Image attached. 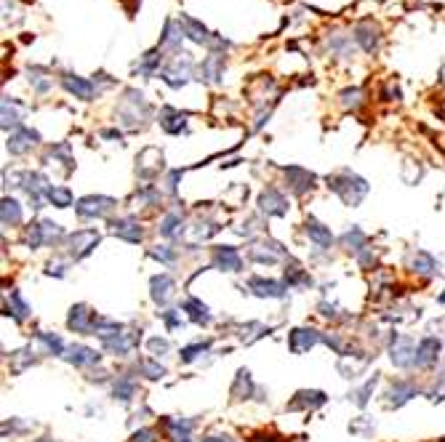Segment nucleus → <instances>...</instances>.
<instances>
[{"instance_id":"nucleus-16","label":"nucleus","mask_w":445,"mask_h":442,"mask_svg":"<svg viewBox=\"0 0 445 442\" xmlns=\"http://www.w3.org/2000/svg\"><path fill=\"white\" fill-rule=\"evenodd\" d=\"M259 205H262V211H264L267 216H285V213H288V203H285V197L280 195L277 190H272V187L262 192Z\"/></svg>"},{"instance_id":"nucleus-22","label":"nucleus","mask_w":445,"mask_h":442,"mask_svg":"<svg viewBox=\"0 0 445 442\" xmlns=\"http://www.w3.org/2000/svg\"><path fill=\"white\" fill-rule=\"evenodd\" d=\"M64 360L73 363V365H97V363L101 360V354L97 352V349H88V346H83V344H75L67 349Z\"/></svg>"},{"instance_id":"nucleus-8","label":"nucleus","mask_w":445,"mask_h":442,"mask_svg":"<svg viewBox=\"0 0 445 442\" xmlns=\"http://www.w3.org/2000/svg\"><path fill=\"white\" fill-rule=\"evenodd\" d=\"M285 179H288V187L294 195H307L315 190V173H309L307 168L291 166V168H285Z\"/></svg>"},{"instance_id":"nucleus-44","label":"nucleus","mask_w":445,"mask_h":442,"mask_svg":"<svg viewBox=\"0 0 445 442\" xmlns=\"http://www.w3.org/2000/svg\"><path fill=\"white\" fill-rule=\"evenodd\" d=\"M29 83L35 86V91H38V94H46L53 80H46V75H43V70H40V67H32V70H29Z\"/></svg>"},{"instance_id":"nucleus-54","label":"nucleus","mask_w":445,"mask_h":442,"mask_svg":"<svg viewBox=\"0 0 445 442\" xmlns=\"http://www.w3.org/2000/svg\"><path fill=\"white\" fill-rule=\"evenodd\" d=\"M104 139H120V131H101Z\"/></svg>"},{"instance_id":"nucleus-7","label":"nucleus","mask_w":445,"mask_h":442,"mask_svg":"<svg viewBox=\"0 0 445 442\" xmlns=\"http://www.w3.org/2000/svg\"><path fill=\"white\" fill-rule=\"evenodd\" d=\"M97 312H91V307H86V304H77L73 307V312H70V320H67V325L73 328L75 333H86V336H94V328H97Z\"/></svg>"},{"instance_id":"nucleus-55","label":"nucleus","mask_w":445,"mask_h":442,"mask_svg":"<svg viewBox=\"0 0 445 442\" xmlns=\"http://www.w3.org/2000/svg\"><path fill=\"white\" fill-rule=\"evenodd\" d=\"M205 442H232L229 437H208Z\"/></svg>"},{"instance_id":"nucleus-17","label":"nucleus","mask_w":445,"mask_h":442,"mask_svg":"<svg viewBox=\"0 0 445 442\" xmlns=\"http://www.w3.org/2000/svg\"><path fill=\"white\" fill-rule=\"evenodd\" d=\"M64 88L70 91V94H75L77 99H83V101H91L94 99V94H99L97 91V86L91 83V80H86V77H80V75H64Z\"/></svg>"},{"instance_id":"nucleus-56","label":"nucleus","mask_w":445,"mask_h":442,"mask_svg":"<svg viewBox=\"0 0 445 442\" xmlns=\"http://www.w3.org/2000/svg\"><path fill=\"white\" fill-rule=\"evenodd\" d=\"M440 304H445V294H440Z\"/></svg>"},{"instance_id":"nucleus-45","label":"nucleus","mask_w":445,"mask_h":442,"mask_svg":"<svg viewBox=\"0 0 445 442\" xmlns=\"http://www.w3.org/2000/svg\"><path fill=\"white\" fill-rule=\"evenodd\" d=\"M11 360H14V363H11V373H22L27 365H32V363H35V357H32L27 349H25V352H14V354H11Z\"/></svg>"},{"instance_id":"nucleus-37","label":"nucleus","mask_w":445,"mask_h":442,"mask_svg":"<svg viewBox=\"0 0 445 442\" xmlns=\"http://www.w3.org/2000/svg\"><path fill=\"white\" fill-rule=\"evenodd\" d=\"M363 243H366V235L355 226V229H349L344 237H342V246L346 248V250H363Z\"/></svg>"},{"instance_id":"nucleus-42","label":"nucleus","mask_w":445,"mask_h":442,"mask_svg":"<svg viewBox=\"0 0 445 442\" xmlns=\"http://www.w3.org/2000/svg\"><path fill=\"white\" fill-rule=\"evenodd\" d=\"M376 381H379V376H373V378H368L357 392L352 394V400H355V405H360V408H366V402H368V397L373 394V387H376Z\"/></svg>"},{"instance_id":"nucleus-34","label":"nucleus","mask_w":445,"mask_h":442,"mask_svg":"<svg viewBox=\"0 0 445 442\" xmlns=\"http://www.w3.org/2000/svg\"><path fill=\"white\" fill-rule=\"evenodd\" d=\"M251 392H253L251 373H248V370H240V373H238V378H235V387H232V397H235V400H246Z\"/></svg>"},{"instance_id":"nucleus-51","label":"nucleus","mask_w":445,"mask_h":442,"mask_svg":"<svg viewBox=\"0 0 445 442\" xmlns=\"http://www.w3.org/2000/svg\"><path fill=\"white\" fill-rule=\"evenodd\" d=\"M160 317H163V322L168 325V330H176V328L181 325V317H179V312H176V309H168V312H163Z\"/></svg>"},{"instance_id":"nucleus-21","label":"nucleus","mask_w":445,"mask_h":442,"mask_svg":"<svg viewBox=\"0 0 445 442\" xmlns=\"http://www.w3.org/2000/svg\"><path fill=\"white\" fill-rule=\"evenodd\" d=\"M214 267H216V270H227V272H240L243 261H240L238 250L232 246H219L214 250Z\"/></svg>"},{"instance_id":"nucleus-13","label":"nucleus","mask_w":445,"mask_h":442,"mask_svg":"<svg viewBox=\"0 0 445 442\" xmlns=\"http://www.w3.org/2000/svg\"><path fill=\"white\" fill-rule=\"evenodd\" d=\"M248 288L262 298H285V291H288V285L275 283V280H264V277H251Z\"/></svg>"},{"instance_id":"nucleus-30","label":"nucleus","mask_w":445,"mask_h":442,"mask_svg":"<svg viewBox=\"0 0 445 442\" xmlns=\"http://www.w3.org/2000/svg\"><path fill=\"white\" fill-rule=\"evenodd\" d=\"M184 312L190 315L192 322H198V325H205V322H211V312H208V307L198 301V298H187L184 301Z\"/></svg>"},{"instance_id":"nucleus-24","label":"nucleus","mask_w":445,"mask_h":442,"mask_svg":"<svg viewBox=\"0 0 445 442\" xmlns=\"http://www.w3.org/2000/svg\"><path fill=\"white\" fill-rule=\"evenodd\" d=\"M437 354H440V341L437 339H424L419 346H416V365L419 368H427L432 363H437Z\"/></svg>"},{"instance_id":"nucleus-49","label":"nucleus","mask_w":445,"mask_h":442,"mask_svg":"<svg viewBox=\"0 0 445 442\" xmlns=\"http://www.w3.org/2000/svg\"><path fill=\"white\" fill-rule=\"evenodd\" d=\"M11 304H14V307H16V320H25L27 315H29V307H27L25 301H22V296L16 294V291H14V294H11Z\"/></svg>"},{"instance_id":"nucleus-35","label":"nucleus","mask_w":445,"mask_h":442,"mask_svg":"<svg viewBox=\"0 0 445 442\" xmlns=\"http://www.w3.org/2000/svg\"><path fill=\"white\" fill-rule=\"evenodd\" d=\"M411 267H414V272H419V274H432V272L437 270V264H435V259H432L429 253H424V250H419V253L414 256V261H411Z\"/></svg>"},{"instance_id":"nucleus-5","label":"nucleus","mask_w":445,"mask_h":442,"mask_svg":"<svg viewBox=\"0 0 445 442\" xmlns=\"http://www.w3.org/2000/svg\"><path fill=\"white\" fill-rule=\"evenodd\" d=\"M352 40L366 51V53H376L379 46H381V29L373 25L371 19H363V22H357L355 29H352Z\"/></svg>"},{"instance_id":"nucleus-46","label":"nucleus","mask_w":445,"mask_h":442,"mask_svg":"<svg viewBox=\"0 0 445 442\" xmlns=\"http://www.w3.org/2000/svg\"><path fill=\"white\" fill-rule=\"evenodd\" d=\"M147 346H149V352H152L155 357H163V354H168V352H171V344H168L166 339H160V336H155V339H149Z\"/></svg>"},{"instance_id":"nucleus-39","label":"nucleus","mask_w":445,"mask_h":442,"mask_svg":"<svg viewBox=\"0 0 445 442\" xmlns=\"http://www.w3.org/2000/svg\"><path fill=\"white\" fill-rule=\"evenodd\" d=\"M285 280H288V285H294V288H309V285H312V277H309L307 272H301L298 267H294L291 272H285Z\"/></svg>"},{"instance_id":"nucleus-15","label":"nucleus","mask_w":445,"mask_h":442,"mask_svg":"<svg viewBox=\"0 0 445 442\" xmlns=\"http://www.w3.org/2000/svg\"><path fill=\"white\" fill-rule=\"evenodd\" d=\"M187 112H179V109H173V107H163L160 109V128L166 131V133H181V131H187Z\"/></svg>"},{"instance_id":"nucleus-57","label":"nucleus","mask_w":445,"mask_h":442,"mask_svg":"<svg viewBox=\"0 0 445 442\" xmlns=\"http://www.w3.org/2000/svg\"><path fill=\"white\" fill-rule=\"evenodd\" d=\"M38 442H49V440H38Z\"/></svg>"},{"instance_id":"nucleus-9","label":"nucleus","mask_w":445,"mask_h":442,"mask_svg":"<svg viewBox=\"0 0 445 442\" xmlns=\"http://www.w3.org/2000/svg\"><path fill=\"white\" fill-rule=\"evenodd\" d=\"M139 339H142V330H120L118 336H112V339H107L101 344H104V349H110L112 354L123 357V354H128L134 346L139 344Z\"/></svg>"},{"instance_id":"nucleus-3","label":"nucleus","mask_w":445,"mask_h":442,"mask_svg":"<svg viewBox=\"0 0 445 442\" xmlns=\"http://www.w3.org/2000/svg\"><path fill=\"white\" fill-rule=\"evenodd\" d=\"M115 200L112 197H107V195H88V197H83L75 208H77V213L80 216H86V219H104L107 213H112L115 211Z\"/></svg>"},{"instance_id":"nucleus-28","label":"nucleus","mask_w":445,"mask_h":442,"mask_svg":"<svg viewBox=\"0 0 445 442\" xmlns=\"http://www.w3.org/2000/svg\"><path fill=\"white\" fill-rule=\"evenodd\" d=\"M307 235H309V240H315L320 248H328L331 243H333L331 229H328V226H322L320 221H315V219L307 221Z\"/></svg>"},{"instance_id":"nucleus-40","label":"nucleus","mask_w":445,"mask_h":442,"mask_svg":"<svg viewBox=\"0 0 445 442\" xmlns=\"http://www.w3.org/2000/svg\"><path fill=\"white\" fill-rule=\"evenodd\" d=\"M328 49L336 51V53H342V56H349L352 43H349V38H346V35L336 32V35H331V38H328Z\"/></svg>"},{"instance_id":"nucleus-18","label":"nucleus","mask_w":445,"mask_h":442,"mask_svg":"<svg viewBox=\"0 0 445 442\" xmlns=\"http://www.w3.org/2000/svg\"><path fill=\"white\" fill-rule=\"evenodd\" d=\"M181 40H184V29L179 25V19H168L166 27H163V35H160V49L163 51H173V53H179L181 49Z\"/></svg>"},{"instance_id":"nucleus-19","label":"nucleus","mask_w":445,"mask_h":442,"mask_svg":"<svg viewBox=\"0 0 445 442\" xmlns=\"http://www.w3.org/2000/svg\"><path fill=\"white\" fill-rule=\"evenodd\" d=\"M325 400H328V397L322 392L304 389V392H296V397L288 402V411H315V408L325 405Z\"/></svg>"},{"instance_id":"nucleus-26","label":"nucleus","mask_w":445,"mask_h":442,"mask_svg":"<svg viewBox=\"0 0 445 442\" xmlns=\"http://www.w3.org/2000/svg\"><path fill=\"white\" fill-rule=\"evenodd\" d=\"M19 101L16 99H3V128L8 131V128H14V131H19L22 128V115H19Z\"/></svg>"},{"instance_id":"nucleus-12","label":"nucleus","mask_w":445,"mask_h":442,"mask_svg":"<svg viewBox=\"0 0 445 442\" xmlns=\"http://www.w3.org/2000/svg\"><path fill=\"white\" fill-rule=\"evenodd\" d=\"M318 341H322V336L318 330H312V328H296V330H291L288 346H291V352L304 354V352H309Z\"/></svg>"},{"instance_id":"nucleus-29","label":"nucleus","mask_w":445,"mask_h":442,"mask_svg":"<svg viewBox=\"0 0 445 442\" xmlns=\"http://www.w3.org/2000/svg\"><path fill=\"white\" fill-rule=\"evenodd\" d=\"M0 216H3V224L5 226H16L22 221V205L11 197H3V205H0Z\"/></svg>"},{"instance_id":"nucleus-23","label":"nucleus","mask_w":445,"mask_h":442,"mask_svg":"<svg viewBox=\"0 0 445 442\" xmlns=\"http://www.w3.org/2000/svg\"><path fill=\"white\" fill-rule=\"evenodd\" d=\"M163 59H166V56H163V49L157 46V49L147 51V53L139 59V64H136L134 70H136L139 75H144V77H152V75L160 73V64H163Z\"/></svg>"},{"instance_id":"nucleus-53","label":"nucleus","mask_w":445,"mask_h":442,"mask_svg":"<svg viewBox=\"0 0 445 442\" xmlns=\"http://www.w3.org/2000/svg\"><path fill=\"white\" fill-rule=\"evenodd\" d=\"M320 309H322V315H325V317H336V307H328V304H320Z\"/></svg>"},{"instance_id":"nucleus-14","label":"nucleus","mask_w":445,"mask_h":442,"mask_svg":"<svg viewBox=\"0 0 445 442\" xmlns=\"http://www.w3.org/2000/svg\"><path fill=\"white\" fill-rule=\"evenodd\" d=\"M112 235L120 240H128V243H139L144 237V229L139 226V221L134 216H125V219L112 221Z\"/></svg>"},{"instance_id":"nucleus-20","label":"nucleus","mask_w":445,"mask_h":442,"mask_svg":"<svg viewBox=\"0 0 445 442\" xmlns=\"http://www.w3.org/2000/svg\"><path fill=\"white\" fill-rule=\"evenodd\" d=\"M149 288H152V301L155 304H168L173 298V291H176V283H173L168 274H157V277H152V283H149Z\"/></svg>"},{"instance_id":"nucleus-43","label":"nucleus","mask_w":445,"mask_h":442,"mask_svg":"<svg viewBox=\"0 0 445 442\" xmlns=\"http://www.w3.org/2000/svg\"><path fill=\"white\" fill-rule=\"evenodd\" d=\"M179 226H181V216L179 213H168L166 219L160 221V235L163 237H173L179 232Z\"/></svg>"},{"instance_id":"nucleus-41","label":"nucleus","mask_w":445,"mask_h":442,"mask_svg":"<svg viewBox=\"0 0 445 442\" xmlns=\"http://www.w3.org/2000/svg\"><path fill=\"white\" fill-rule=\"evenodd\" d=\"M363 104V91L360 88H344L342 91V107L344 109H357Z\"/></svg>"},{"instance_id":"nucleus-4","label":"nucleus","mask_w":445,"mask_h":442,"mask_svg":"<svg viewBox=\"0 0 445 442\" xmlns=\"http://www.w3.org/2000/svg\"><path fill=\"white\" fill-rule=\"evenodd\" d=\"M97 246H99V232L97 229H80V232H73L67 237V250H70V256L75 261L86 259Z\"/></svg>"},{"instance_id":"nucleus-1","label":"nucleus","mask_w":445,"mask_h":442,"mask_svg":"<svg viewBox=\"0 0 445 442\" xmlns=\"http://www.w3.org/2000/svg\"><path fill=\"white\" fill-rule=\"evenodd\" d=\"M328 187L342 197L344 205H357L363 197L368 195V184H366V179H360V176H355V173H349V171L328 176Z\"/></svg>"},{"instance_id":"nucleus-36","label":"nucleus","mask_w":445,"mask_h":442,"mask_svg":"<svg viewBox=\"0 0 445 442\" xmlns=\"http://www.w3.org/2000/svg\"><path fill=\"white\" fill-rule=\"evenodd\" d=\"M40 229H43V240H46V246H53V243H59L62 237H64V232H62V226L59 224H53V221H40Z\"/></svg>"},{"instance_id":"nucleus-50","label":"nucleus","mask_w":445,"mask_h":442,"mask_svg":"<svg viewBox=\"0 0 445 442\" xmlns=\"http://www.w3.org/2000/svg\"><path fill=\"white\" fill-rule=\"evenodd\" d=\"M251 259H253V261H262V264H275V261H277V256H272L270 250H259V248L251 250Z\"/></svg>"},{"instance_id":"nucleus-10","label":"nucleus","mask_w":445,"mask_h":442,"mask_svg":"<svg viewBox=\"0 0 445 442\" xmlns=\"http://www.w3.org/2000/svg\"><path fill=\"white\" fill-rule=\"evenodd\" d=\"M38 142H40V133L22 125L19 131H14V133L8 136V149H11V155H25V152H29Z\"/></svg>"},{"instance_id":"nucleus-38","label":"nucleus","mask_w":445,"mask_h":442,"mask_svg":"<svg viewBox=\"0 0 445 442\" xmlns=\"http://www.w3.org/2000/svg\"><path fill=\"white\" fill-rule=\"evenodd\" d=\"M139 370L147 376V378H152V381H157V378H163L166 376V368L160 365V363H155V360H139Z\"/></svg>"},{"instance_id":"nucleus-11","label":"nucleus","mask_w":445,"mask_h":442,"mask_svg":"<svg viewBox=\"0 0 445 442\" xmlns=\"http://www.w3.org/2000/svg\"><path fill=\"white\" fill-rule=\"evenodd\" d=\"M392 363L397 368H411L416 365V349L414 341L408 336H395V344H392Z\"/></svg>"},{"instance_id":"nucleus-48","label":"nucleus","mask_w":445,"mask_h":442,"mask_svg":"<svg viewBox=\"0 0 445 442\" xmlns=\"http://www.w3.org/2000/svg\"><path fill=\"white\" fill-rule=\"evenodd\" d=\"M205 349H208V344H192L187 349H181V363H192L200 352H205Z\"/></svg>"},{"instance_id":"nucleus-32","label":"nucleus","mask_w":445,"mask_h":442,"mask_svg":"<svg viewBox=\"0 0 445 442\" xmlns=\"http://www.w3.org/2000/svg\"><path fill=\"white\" fill-rule=\"evenodd\" d=\"M46 200L53 203L56 208H70V205H73V192H70L67 187H49Z\"/></svg>"},{"instance_id":"nucleus-6","label":"nucleus","mask_w":445,"mask_h":442,"mask_svg":"<svg viewBox=\"0 0 445 442\" xmlns=\"http://www.w3.org/2000/svg\"><path fill=\"white\" fill-rule=\"evenodd\" d=\"M224 77V53H208L195 70V80L219 86Z\"/></svg>"},{"instance_id":"nucleus-2","label":"nucleus","mask_w":445,"mask_h":442,"mask_svg":"<svg viewBox=\"0 0 445 442\" xmlns=\"http://www.w3.org/2000/svg\"><path fill=\"white\" fill-rule=\"evenodd\" d=\"M192 70H195V62L190 59V53H176V59H173L171 64H166L157 75H160V80H163L166 86L181 88V86H187V80L192 77Z\"/></svg>"},{"instance_id":"nucleus-33","label":"nucleus","mask_w":445,"mask_h":442,"mask_svg":"<svg viewBox=\"0 0 445 442\" xmlns=\"http://www.w3.org/2000/svg\"><path fill=\"white\" fill-rule=\"evenodd\" d=\"M38 341L43 344V349H46V354H62L64 357V341L59 339V336H53V333H46V330H40L38 333Z\"/></svg>"},{"instance_id":"nucleus-47","label":"nucleus","mask_w":445,"mask_h":442,"mask_svg":"<svg viewBox=\"0 0 445 442\" xmlns=\"http://www.w3.org/2000/svg\"><path fill=\"white\" fill-rule=\"evenodd\" d=\"M149 256H152V259H160L163 264H171L173 259H176V250H171L168 246H157L149 250Z\"/></svg>"},{"instance_id":"nucleus-25","label":"nucleus","mask_w":445,"mask_h":442,"mask_svg":"<svg viewBox=\"0 0 445 442\" xmlns=\"http://www.w3.org/2000/svg\"><path fill=\"white\" fill-rule=\"evenodd\" d=\"M416 392H419V389H416L414 384H403V381H397L395 387L387 392V402L395 405V408H400V405H405L411 397H416Z\"/></svg>"},{"instance_id":"nucleus-52","label":"nucleus","mask_w":445,"mask_h":442,"mask_svg":"<svg viewBox=\"0 0 445 442\" xmlns=\"http://www.w3.org/2000/svg\"><path fill=\"white\" fill-rule=\"evenodd\" d=\"M134 442H157V434H155L152 429H139V432L134 434Z\"/></svg>"},{"instance_id":"nucleus-27","label":"nucleus","mask_w":445,"mask_h":442,"mask_svg":"<svg viewBox=\"0 0 445 442\" xmlns=\"http://www.w3.org/2000/svg\"><path fill=\"white\" fill-rule=\"evenodd\" d=\"M163 424H166V429L171 432V440L173 442H190L192 421H184V418H166Z\"/></svg>"},{"instance_id":"nucleus-31","label":"nucleus","mask_w":445,"mask_h":442,"mask_svg":"<svg viewBox=\"0 0 445 442\" xmlns=\"http://www.w3.org/2000/svg\"><path fill=\"white\" fill-rule=\"evenodd\" d=\"M112 394H115V400H120V402H128V400L136 394V381H134L131 376H123V378H118V381H115V387H112Z\"/></svg>"}]
</instances>
